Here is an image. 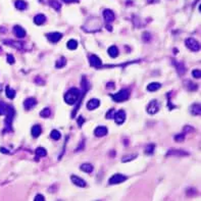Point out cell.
<instances>
[{"mask_svg": "<svg viewBox=\"0 0 201 201\" xmlns=\"http://www.w3.org/2000/svg\"><path fill=\"white\" fill-rule=\"evenodd\" d=\"M80 94H81L80 90H78L77 88H71L64 95V100L69 105H74L78 101L79 97H80Z\"/></svg>", "mask_w": 201, "mask_h": 201, "instance_id": "obj_1", "label": "cell"}, {"mask_svg": "<svg viewBox=\"0 0 201 201\" xmlns=\"http://www.w3.org/2000/svg\"><path fill=\"white\" fill-rule=\"evenodd\" d=\"M129 97H130V91H129L128 89H123L120 92L111 95V98H112L113 101H115V102H124V101H126Z\"/></svg>", "mask_w": 201, "mask_h": 201, "instance_id": "obj_2", "label": "cell"}, {"mask_svg": "<svg viewBox=\"0 0 201 201\" xmlns=\"http://www.w3.org/2000/svg\"><path fill=\"white\" fill-rule=\"evenodd\" d=\"M185 44H186V46H187L188 48H189L190 50H192V51L196 52V51H199L200 50V44L198 43V42L196 41L195 39H193V38L186 39Z\"/></svg>", "mask_w": 201, "mask_h": 201, "instance_id": "obj_3", "label": "cell"}, {"mask_svg": "<svg viewBox=\"0 0 201 201\" xmlns=\"http://www.w3.org/2000/svg\"><path fill=\"white\" fill-rule=\"evenodd\" d=\"M127 180V177L124 175H121V173H115V175H113L112 177L109 179L108 183L110 185H116V184H121V183H123L124 181Z\"/></svg>", "mask_w": 201, "mask_h": 201, "instance_id": "obj_4", "label": "cell"}, {"mask_svg": "<svg viewBox=\"0 0 201 201\" xmlns=\"http://www.w3.org/2000/svg\"><path fill=\"white\" fill-rule=\"evenodd\" d=\"M113 118H115L116 125H123L124 121H126V112H125V110L121 109V110H118V112H115V116H113Z\"/></svg>", "mask_w": 201, "mask_h": 201, "instance_id": "obj_5", "label": "cell"}, {"mask_svg": "<svg viewBox=\"0 0 201 201\" xmlns=\"http://www.w3.org/2000/svg\"><path fill=\"white\" fill-rule=\"evenodd\" d=\"M158 110H159V104H158V102L156 100H151L150 103L148 104L147 112L149 115H155Z\"/></svg>", "mask_w": 201, "mask_h": 201, "instance_id": "obj_6", "label": "cell"}, {"mask_svg": "<svg viewBox=\"0 0 201 201\" xmlns=\"http://www.w3.org/2000/svg\"><path fill=\"white\" fill-rule=\"evenodd\" d=\"M89 61H90V64L94 68H100L101 66H102V61H101V59L98 57L97 55H95V54H93V55H90V57H89Z\"/></svg>", "mask_w": 201, "mask_h": 201, "instance_id": "obj_7", "label": "cell"}, {"mask_svg": "<svg viewBox=\"0 0 201 201\" xmlns=\"http://www.w3.org/2000/svg\"><path fill=\"white\" fill-rule=\"evenodd\" d=\"M103 17L106 23H111V22L115 21V16L112 10H110V9H105V10L103 11Z\"/></svg>", "mask_w": 201, "mask_h": 201, "instance_id": "obj_8", "label": "cell"}, {"mask_svg": "<svg viewBox=\"0 0 201 201\" xmlns=\"http://www.w3.org/2000/svg\"><path fill=\"white\" fill-rule=\"evenodd\" d=\"M47 38H48V40L52 42V43H57V42L63 38V35L58 33V32H54V33H50L47 35Z\"/></svg>", "mask_w": 201, "mask_h": 201, "instance_id": "obj_9", "label": "cell"}, {"mask_svg": "<svg viewBox=\"0 0 201 201\" xmlns=\"http://www.w3.org/2000/svg\"><path fill=\"white\" fill-rule=\"evenodd\" d=\"M71 182H73L76 186H78V187L84 188V187H86V186H87L85 181H84L83 179H81L80 177H77V176H71Z\"/></svg>", "mask_w": 201, "mask_h": 201, "instance_id": "obj_10", "label": "cell"}, {"mask_svg": "<svg viewBox=\"0 0 201 201\" xmlns=\"http://www.w3.org/2000/svg\"><path fill=\"white\" fill-rule=\"evenodd\" d=\"M94 134H95L96 137H104L107 134V128L104 126L97 127L94 131Z\"/></svg>", "mask_w": 201, "mask_h": 201, "instance_id": "obj_11", "label": "cell"}, {"mask_svg": "<svg viewBox=\"0 0 201 201\" xmlns=\"http://www.w3.org/2000/svg\"><path fill=\"white\" fill-rule=\"evenodd\" d=\"M99 105H100V101H99L98 99L96 98L90 99V100L88 101V103H87V108H88L89 110H93V109L97 108Z\"/></svg>", "mask_w": 201, "mask_h": 201, "instance_id": "obj_12", "label": "cell"}, {"mask_svg": "<svg viewBox=\"0 0 201 201\" xmlns=\"http://www.w3.org/2000/svg\"><path fill=\"white\" fill-rule=\"evenodd\" d=\"M13 33L17 38H25V36H26V31L21 26H14Z\"/></svg>", "mask_w": 201, "mask_h": 201, "instance_id": "obj_13", "label": "cell"}, {"mask_svg": "<svg viewBox=\"0 0 201 201\" xmlns=\"http://www.w3.org/2000/svg\"><path fill=\"white\" fill-rule=\"evenodd\" d=\"M36 104H37V101L35 98H28V99L25 100L24 106L26 109H32L35 105H36Z\"/></svg>", "mask_w": 201, "mask_h": 201, "instance_id": "obj_14", "label": "cell"}, {"mask_svg": "<svg viewBox=\"0 0 201 201\" xmlns=\"http://www.w3.org/2000/svg\"><path fill=\"white\" fill-rule=\"evenodd\" d=\"M45 21H46V16H44V14H37V16L34 17V23L38 25V26L44 24Z\"/></svg>", "mask_w": 201, "mask_h": 201, "instance_id": "obj_15", "label": "cell"}, {"mask_svg": "<svg viewBox=\"0 0 201 201\" xmlns=\"http://www.w3.org/2000/svg\"><path fill=\"white\" fill-rule=\"evenodd\" d=\"M41 133H42V129L39 125H36L32 128V136H33L34 138H38Z\"/></svg>", "mask_w": 201, "mask_h": 201, "instance_id": "obj_16", "label": "cell"}, {"mask_svg": "<svg viewBox=\"0 0 201 201\" xmlns=\"http://www.w3.org/2000/svg\"><path fill=\"white\" fill-rule=\"evenodd\" d=\"M108 54H109V56H111L112 58H115L116 56L118 55V47L116 46H111V47H109L108 48Z\"/></svg>", "mask_w": 201, "mask_h": 201, "instance_id": "obj_17", "label": "cell"}, {"mask_svg": "<svg viewBox=\"0 0 201 201\" xmlns=\"http://www.w3.org/2000/svg\"><path fill=\"white\" fill-rule=\"evenodd\" d=\"M161 85L159 83H156V82H154V83H150L149 85L147 86V90L150 91V92H154V91H157L158 89H160Z\"/></svg>", "mask_w": 201, "mask_h": 201, "instance_id": "obj_18", "label": "cell"}, {"mask_svg": "<svg viewBox=\"0 0 201 201\" xmlns=\"http://www.w3.org/2000/svg\"><path fill=\"white\" fill-rule=\"evenodd\" d=\"M14 4H16V7L19 10H25L27 8V2L24 0H16Z\"/></svg>", "mask_w": 201, "mask_h": 201, "instance_id": "obj_19", "label": "cell"}, {"mask_svg": "<svg viewBox=\"0 0 201 201\" xmlns=\"http://www.w3.org/2000/svg\"><path fill=\"white\" fill-rule=\"evenodd\" d=\"M81 170H83V172L87 173H90L93 172V165H90V163H84V165H81Z\"/></svg>", "mask_w": 201, "mask_h": 201, "instance_id": "obj_20", "label": "cell"}, {"mask_svg": "<svg viewBox=\"0 0 201 201\" xmlns=\"http://www.w3.org/2000/svg\"><path fill=\"white\" fill-rule=\"evenodd\" d=\"M4 43L6 44V45H9V46H12V47H14V48H16V49H22V43H19V42H14V41H12V40H5L4 41Z\"/></svg>", "mask_w": 201, "mask_h": 201, "instance_id": "obj_21", "label": "cell"}, {"mask_svg": "<svg viewBox=\"0 0 201 201\" xmlns=\"http://www.w3.org/2000/svg\"><path fill=\"white\" fill-rule=\"evenodd\" d=\"M5 92H6V96L9 99H13L14 97H16V91H14L13 89H11L9 86H6Z\"/></svg>", "mask_w": 201, "mask_h": 201, "instance_id": "obj_22", "label": "cell"}, {"mask_svg": "<svg viewBox=\"0 0 201 201\" xmlns=\"http://www.w3.org/2000/svg\"><path fill=\"white\" fill-rule=\"evenodd\" d=\"M36 155L38 156V157H44V156L47 155V152H46V149L43 147H39L36 149Z\"/></svg>", "mask_w": 201, "mask_h": 201, "instance_id": "obj_23", "label": "cell"}, {"mask_svg": "<svg viewBox=\"0 0 201 201\" xmlns=\"http://www.w3.org/2000/svg\"><path fill=\"white\" fill-rule=\"evenodd\" d=\"M68 49H71V50H75V49H77V47H78V42H77L76 40H69L68 42Z\"/></svg>", "mask_w": 201, "mask_h": 201, "instance_id": "obj_24", "label": "cell"}, {"mask_svg": "<svg viewBox=\"0 0 201 201\" xmlns=\"http://www.w3.org/2000/svg\"><path fill=\"white\" fill-rule=\"evenodd\" d=\"M66 64V59L64 58V57H60V58H58V60L56 61V68H63L64 66Z\"/></svg>", "mask_w": 201, "mask_h": 201, "instance_id": "obj_25", "label": "cell"}, {"mask_svg": "<svg viewBox=\"0 0 201 201\" xmlns=\"http://www.w3.org/2000/svg\"><path fill=\"white\" fill-rule=\"evenodd\" d=\"M50 137L53 139V140L56 141V140H59V139H60L61 134H60V132H58L57 130H53V131H51Z\"/></svg>", "mask_w": 201, "mask_h": 201, "instance_id": "obj_26", "label": "cell"}, {"mask_svg": "<svg viewBox=\"0 0 201 201\" xmlns=\"http://www.w3.org/2000/svg\"><path fill=\"white\" fill-rule=\"evenodd\" d=\"M191 111H192L193 115H200V105L199 104H194V105L192 106V109H191Z\"/></svg>", "mask_w": 201, "mask_h": 201, "instance_id": "obj_27", "label": "cell"}, {"mask_svg": "<svg viewBox=\"0 0 201 201\" xmlns=\"http://www.w3.org/2000/svg\"><path fill=\"white\" fill-rule=\"evenodd\" d=\"M176 63V66H177V71H179V74H180V75L185 74L186 68H185L184 64H183V63Z\"/></svg>", "mask_w": 201, "mask_h": 201, "instance_id": "obj_28", "label": "cell"}, {"mask_svg": "<svg viewBox=\"0 0 201 201\" xmlns=\"http://www.w3.org/2000/svg\"><path fill=\"white\" fill-rule=\"evenodd\" d=\"M50 115H51V110L49 108H44L40 112V115L42 118H49Z\"/></svg>", "mask_w": 201, "mask_h": 201, "instance_id": "obj_29", "label": "cell"}, {"mask_svg": "<svg viewBox=\"0 0 201 201\" xmlns=\"http://www.w3.org/2000/svg\"><path fill=\"white\" fill-rule=\"evenodd\" d=\"M50 5L53 7L54 9H56V10H59V9H60V7H61L60 3H58L56 0H52V1H50Z\"/></svg>", "mask_w": 201, "mask_h": 201, "instance_id": "obj_30", "label": "cell"}, {"mask_svg": "<svg viewBox=\"0 0 201 201\" xmlns=\"http://www.w3.org/2000/svg\"><path fill=\"white\" fill-rule=\"evenodd\" d=\"M115 110L113 108L109 109L107 111V113H106V118L107 120H110V118H113V116H115Z\"/></svg>", "mask_w": 201, "mask_h": 201, "instance_id": "obj_31", "label": "cell"}, {"mask_svg": "<svg viewBox=\"0 0 201 201\" xmlns=\"http://www.w3.org/2000/svg\"><path fill=\"white\" fill-rule=\"evenodd\" d=\"M6 110H7V105H5L4 103H0V115H5Z\"/></svg>", "mask_w": 201, "mask_h": 201, "instance_id": "obj_32", "label": "cell"}, {"mask_svg": "<svg viewBox=\"0 0 201 201\" xmlns=\"http://www.w3.org/2000/svg\"><path fill=\"white\" fill-rule=\"evenodd\" d=\"M153 150H154V145H153V144H151V145H148L147 147H146L145 152L147 153V154H152Z\"/></svg>", "mask_w": 201, "mask_h": 201, "instance_id": "obj_33", "label": "cell"}, {"mask_svg": "<svg viewBox=\"0 0 201 201\" xmlns=\"http://www.w3.org/2000/svg\"><path fill=\"white\" fill-rule=\"evenodd\" d=\"M192 75H193V77H194V78H196V79L200 78V76H201L200 69H194V71H192Z\"/></svg>", "mask_w": 201, "mask_h": 201, "instance_id": "obj_34", "label": "cell"}, {"mask_svg": "<svg viewBox=\"0 0 201 201\" xmlns=\"http://www.w3.org/2000/svg\"><path fill=\"white\" fill-rule=\"evenodd\" d=\"M7 63H8L9 64H13L14 63L13 55H11V54H8V55H7Z\"/></svg>", "mask_w": 201, "mask_h": 201, "instance_id": "obj_35", "label": "cell"}, {"mask_svg": "<svg viewBox=\"0 0 201 201\" xmlns=\"http://www.w3.org/2000/svg\"><path fill=\"white\" fill-rule=\"evenodd\" d=\"M175 140L178 141V142H182L184 140V134H181V135H177L175 137Z\"/></svg>", "mask_w": 201, "mask_h": 201, "instance_id": "obj_36", "label": "cell"}, {"mask_svg": "<svg viewBox=\"0 0 201 201\" xmlns=\"http://www.w3.org/2000/svg\"><path fill=\"white\" fill-rule=\"evenodd\" d=\"M34 200H35V201H44V200H45V197H44L43 195H40V194H39V195H37L36 197H35V199H34Z\"/></svg>", "mask_w": 201, "mask_h": 201, "instance_id": "obj_37", "label": "cell"}, {"mask_svg": "<svg viewBox=\"0 0 201 201\" xmlns=\"http://www.w3.org/2000/svg\"><path fill=\"white\" fill-rule=\"evenodd\" d=\"M135 157V156L134 155H132V156H129V157H124V159H123V162H125V161H129V160H132L133 158Z\"/></svg>", "mask_w": 201, "mask_h": 201, "instance_id": "obj_38", "label": "cell"}, {"mask_svg": "<svg viewBox=\"0 0 201 201\" xmlns=\"http://www.w3.org/2000/svg\"><path fill=\"white\" fill-rule=\"evenodd\" d=\"M107 88L108 89H113V88H115V85H113V83H108L107 84Z\"/></svg>", "mask_w": 201, "mask_h": 201, "instance_id": "obj_39", "label": "cell"}, {"mask_svg": "<svg viewBox=\"0 0 201 201\" xmlns=\"http://www.w3.org/2000/svg\"><path fill=\"white\" fill-rule=\"evenodd\" d=\"M83 121H84V120L83 118H82V116H80V118H79V126H82V124H83Z\"/></svg>", "mask_w": 201, "mask_h": 201, "instance_id": "obj_40", "label": "cell"}, {"mask_svg": "<svg viewBox=\"0 0 201 201\" xmlns=\"http://www.w3.org/2000/svg\"><path fill=\"white\" fill-rule=\"evenodd\" d=\"M64 2H66V3H71V2H77L78 0H63Z\"/></svg>", "mask_w": 201, "mask_h": 201, "instance_id": "obj_41", "label": "cell"}, {"mask_svg": "<svg viewBox=\"0 0 201 201\" xmlns=\"http://www.w3.org/2000/svg\"><path fill=\"white\" fill-rule=\"evenodd\" d=\"M0 151H1L2 153H8V151H7L5 148H2V147L0 148Z\"/></svg>", "mask_w": 201, "mask_h": 201, "instance_id": "obj_42", "label": "cell"}, {"mask_svg": "<svg viewBox=\"0 0 201 201\" xmlns=\"http://www.w3.org/2000/svg\"><path fill=\"white\" fill-rule=\"evenodd\" d=\"M1 51H2V49H1V47H0V53H1Z\"/></svg>", "mask_w": 201, "mask_h": 201, "instance_id": "obj_43", "label": "cell"}]
</instances>
